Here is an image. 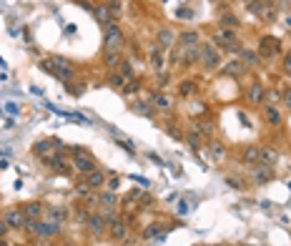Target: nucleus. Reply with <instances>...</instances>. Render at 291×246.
<instances>
[{"label":"nucleus","mask_w":291,"mask_h":246,"mask_svg":"<svg viewBox=\"0 0 291 246\" xmlns=\"http://www.w3.org/2000/svg\"><path fill=\"white\" fill-rule=\"evenodd\" d=\"M98 206H103V209H113V206H116V194H113V191H103V194H98Z\"/></svg>","instance_id":"7c9ffc66"},{"label":"nucleus","mask_w":291,"mask_h":246,"mask_svg":"<svg viewBox=\"0 0 291 246\" xmlns=\"http://www.w3.org/2000/svg\"><path fill=\"white\" fill-rule=\"evenodd\" d=\"M106 183H108V191H116V189H118V186H121V181H118V178H116V176H113V178H108V181H106Z\"/></svg>","instance_id":"49530a36"},{"label":"nucleus","mask_w":291,"mask_h":246,"mask_svg":"<svg viewBox=\"0 0 291 246\" xmlns=\"http://www.w3.org/2000/svg\"><path fill=\"white\" fill-rule=\"evenodd\" d=\"M206 148H208V153H211V158H213L216 163H218V161H224V156H226V143L211 138V141L206 143Z\"/></svg>","instance_id":"aec40b11"},{"label":"nucleus","mask_w":291,"mask_h":246,"mask_svg":"<svg viewBox=\"0 0 291 246\" xmlns=\"http://www.w3.org/2000/svg\"><path fill=\"white\" fill-rule=\"evenodd\" d=\"M158 234H161V226H158V224H156V226H148V229H143V236H146V239H156Z\"/></svg>","instance_id":"c9c22d12"},{"label":"nucleus","mask_w":291,"mask_h":246,"mask_svg":"<svg viewBox=\"0 0 291 246\" xmlns=\"http://www.w3.org/2000/svg\"><path fill=\"white\" fill-rule=\"evenodd\" d=\"M33 153L40 156V158H48L53 153V138H40L35 146H33Z\"/></svg>","instance_id":"393cba45"},{"label":"nucleus","mask_w":291,"mask_h":246,"mask_svg":"<svg viewBox=\"0 0 291 246\" xmlns=\"http://www.w3.org/2000/svg\"><path fill=\"white\" fill-rule=\"evenodd\" d=\"M38 246H50V244H38Z\"/></svg>","instance_id":"603ef678"},{"label":"nucleus","mask_w":291,"mask_h":246,"mask_svg":"<svg viewBox=\"0 0 291 246\" xmlns=\"http://www.w3.org/2000/svg\"><path fill=\"white\" fill-rule=\"evenodd\" d=\"M284 25H289V28H291V18H286V23H284Z\"/></svg>","instance_id":"3c124183"},{"label":"nucleus","mask_w":291,"mask_h":246,"mask_svg":"<svg viewBox=\"0 0 291 246\" xmlns=\"http://www.w3.org/2000/svg\"><path fill=\"white\" fill-rule=\"evenodd\" d=\"M108 234H111V239H113V241H123V239H126V234H128V224L118 216V219L108 226Z\"/></svg>","instance_id":"f3484780"},{"label":"nucleus","mask_w":291,"mask_h":246,"mask_svg":"<svg viewBox=\"0 0 291 246\" xmlns=\"http://www.w3.org/2000/svg\"><path fill=\"white\" fill-rule=\"evenodd\" d=\"M286 68H291V55L286 58Z\"/></svg>","instance_id":"09e8293b"},{"label":"nucleus","mask_w":291,"mask_h":246,"mask_svg":"<svg viewBox=\"0 0 291 246\" xmlns=\"http://www.w3.org/2000/svg\"><path fill=\"white\" fill-rule=\"evenodd\" d=\"M221 73H224V76H234V78H239V76L246 73V66L241 63V60H229L226 66H221Z\"/></svg>","instance_id":"4be33fe9"},{"label":"nucleus","mask_w":291,"mask_h":246,"mask_svg":"<svg viewBox=\"0 0 291 246\" xmlns=\"http://www.w3.org/2000/svg\"><path fill=\"white\" fill-rule=\"evenodd\" d=\"M131 111L138 113V116H148V118L156 116V108H153L151 103H146V101H133V103H131Z\"/></svg>","instance_id":"b1692460"},{"label":"nucleus","mask_w":291,"mask_h":246,"mask_svg":"<svg viewBox=\"0 0 291 246\" xmlns=\"http://www.w3.org/2000/svg\"><path fill=\"white\" fill-rule=\"evenodd\" d=\"M196 45H201V35H198L196 30H183V33L176 38V48H181V50L196 48Z\"/></svg>","instance_id":"9d476101"},{"label":"nucleus","mask_w":291,"mask_h":246,"mask_svg":"<svg viewBox=\"0 0 291 246\" xmlns=\"http://www.w3.org/2000/svg\"><path fill=\"white\" fill-rule=\"evenodd\" d=\"M40 68L48 71V73H53V76H55L58 81H63V83H70L73 78H76V71H73L70 60H65L63 55H53L50 60H40Z\"/></svg>","instance_id":"f257e3e1"},{"label":"nucleus","mask_w":291,"mask_h":246,"mask_svg":"<svg viewBox=\"0 0 291 246\" xmlns=\"http://www.w3.org/2000/svg\"><path fill=\"white\" fill-rule=\"evenodd\" d=\"M116 143H118V146H121V148H126V151H128V153H136V148H133V146H131V141H126V138H118V141H116Z\"/></svg>","instance_id":"37998d69"},{"label":"nucleus","mask_w":291,"mask_h":246,"mask_svg":"<svg viewBox=\"0 0 291 246\" xmlns=\"http://www.w3.org/2000/svg\"><path fill=\"white\" fill-rule=\"evenodd\" d=\"M176 38H178V35H176L171 28H161L158 35H156V48H161V50L166 53V50H171V48L176 45Z\"/></svg>","instance_id":"6e6552de"},{"label":"nucleus","mask_w":291,"mask_h":246,"mask_svg":"<svg viewBox=\"0 0 291 246\" xmlns=\"http://www.w3.org/2000/svg\"><path fill=\"white\" fill-rule=\"evenodd\" d=\"M20 209H23L25 219H43V214H45V204H40V201H28Z\"/></svg>","instance_id":"dca6fc26"},{"label":"nucleus","mask_w":291,"mask_h":246,"mask_svg":"<svg viewBox=\"0 0 291 246\" xmlns=\"http://www.w3.org/2000/svg\"><path fill=\"white\" fill-rule=\"evenodd\" d=\"M106 181H108V178H106V173H103L101 168H93L91 173H86V183H88L91 189H103Z\"/></svg>","instance_id":"412c9836"},{"label":"nucleus","mask_w":291,"mask_h":246,"mask_svg":"<svg viewBox=\"0 0 291 246\" xmlns=\"http://www.w3.org/2000/svg\"><path fill=\"white\" fill-rule=\"evenodd\" d=\"M63 246H73V244H63Z\"/></svg>","instance_id":"864d4df0"},{"label":"nucleus","mask_w":291,"mask_h":246,"mask_svg":"<svg viewBox=\"0 0 291 246\" xmlns=\"http://www.w3.org/2000/svg\"><path fill=\"white\" fill-rule=\"evenodd\" d=\"M45 216L50 221H55V224H65L70 219V211L65 206H45Z\"/></svg>","instance_id":"4468645a"},{"label":"nucleus","mask_w":291,"mask_h":246,"mask_svg":"<svg viewBox=\"0 0 291 246\" xmlns=\"http://www.w3.org/2000/svg\"><path fill=\"white\" fill-rule=\"evenodd\" d=\"M73 171H78V173H91L96 168V158L91 156V151L86 153H73Z\"/></svg>","instance_id":"423d86ee"},{"label":"nucleus","mask_w":291,"mask_h":246,"mask_svg":"<svg viewBox=\"0 0 291 246\" xmlns=\"http://www.w3.org/2000/svg\"><path fill=\"white\" fill-rule=\"evenodd\" d=\"M88 231L96 236V239H101V236H106V229H108V221L103 219V214H91V219H88Z\"/></svg>","instance_id":"1a4fd4ad"},{"label":"nucleus","mask_w":291,"mask_h":246,"mask_svg":"<svg viewBox=\"0 0 291 246\" xmlns=\"http://www.w3.org/2000/svg\"><path fill=\"white\" fill-rule=\"evenodd\" d=\"M123 63L121 60V50H106V66L108 68H118Z\"/></svg>","instance_id":"2f4dec72"},{"label":"nucleus","mask_w":291,"mask_h":246,"mask_svg":"<svg viewBox=\"0 0 291 246\" xmlns=\"http://www.w3.org/2000/svg\"><path fill=\"white\" fill-rule=\"evenodd\" d=\"M193 91H196V86H193V81H181V86H178V93H181L183 98H188V96H193Z\"/></svg>","instance_id":"72a5a7b5"},{"label":"nucleus","mask_w":291,"mask_h":246,"mask_svg":"<svg viewBox=\"0 0 291 246\" xmlns=\"http://www.w3.org/2000/svg\"><path fill=\"white\" fill-rule=\"evenodd\" d=\"M3 219H5V224L10 226V229H25V214H23V209H8L5 214H3Z\"/></svg>","instance_id":"9b49d317"},{"label":"nucleus","mask_w":291,"mask_h":246,"mask_svg":"<svg viewBox=\"0 0 291 246\" xmlns=\"http://www.w3.org/2000/svg\"><path fill=\"white\" fill-rule=\"evenodd\" d=\"M221 28H231V30H234V28H241V20H239L234 13H224V15H221Z\"/></svg>","instance_id":"473e14b6"},{"label":"nucleus","mask_w":291,"mask_h":246,"mask_svg":"<svg viewBox=\"0 0 291 246\" xmlns=\"http://www.w3.org/2000/svg\"><path fill=\"white\" fill-rule=\"evenodd\" d=\"M0 246H8V241H5V239H0Z\"/></svg>","instance_id":"8fccbe9b"},{"label":"nucleus","mask_w":291,"mask_h":246,"mask_svg":"<svg viewBox=\"0 0 291 246\" xmlns=\"http://www.w3.org/2000/svg\"><path fill=\"white\" fill-rule=\"evenodd\" d=\"M241 158H244V163H259V158H261V148L259 146H246L244 148V153H241Z\"/></svg>","instance_id":"bb28decb"},{"label":"nucleus","mask_w":291,"mask_h":246,"mask_svg":"<svg viewBox=\"0 0 291 246\" xmlns=\"http://www.w3.org/2000/svg\"><path fill=\"white\" fill-rule=\"evenodd\" d=\"M91 191H93V189L88 186V183H78V186H76V194H78V196H91Z\"/></svg>","instance_id":"4c0bfd02"},{"label":"nucleus","mask_w":291,"mask_h":246,"mask_svg":"<svg viewBox=\"0 0 291 246\" xmlns=\"http://www.w3.org/2000/svg\"><path fill=\"white\" fill-rule=\"evenodd\" d=\"M45 163H48V168H50V171H55V173H63V176H70V173H73V163L63 156V151L50 153V156L45 158Z\"/></svg>","instance_id":"39448f33"},{"label":"nucleus","mask_w":291,"mask_h":246,"mask_svg":"<svg viewBox=\"0 0 291 246\" xmlns=\"http://www.w3.org/2000/svg\"><path fill=\"white\" fill-rule=\"evenodd\" d=\"M281 103H284V106L291 111V88H286V91L281 93Z\"/></svg>","instance_id":"a19ab883"},{"label":"nucleus","mask_w":291,"mask_h":246,"mask_svg":"<svg viewBox=\"0 0 291 246\" xmlns=\"http://www.w3.org/2000/svg\"><path fill=\"white\" fill-rule=\"evenodd\" d=\"M279 161V153L274 151V148H261V158H259V163H264V166H274Z\"/></svg>","instance_id":"c85d7f7f"},{"label":"nucleus","mask_w":291,"mask_h":246,"mask_svg":"<svg viewBox=\"0 0 291 246\" xmlns=\"http://www.w3.org/2000/svg\"><path fill=\"white\" fill-rule=\"evenodd\" d=\"M183 141L188 143V148H191V151H201V148L206 146V138H203L201 133H196V131H188V133H183Z\"/></svg>","instance_id":"5701e85b"},{"label":"nucleus","mask_w":291,"mask_h":246,"mask_svg":"<svg viewBox=\"0 0 291 246\" xmlns=\"http://www.w3.org/2000/svg\"><path fill=\"white\" fill-rule=\"evenodd\" d=\"M103 219H106V221H108V226H111V224L118 219V214H116L113 209H103Z\"/></svg>","instance_id":"ea45409f"},{"label":"nucleus","mask_w":291,"mask_h":246,"mask_svg":"<svg viewBox=\"0 0 291 246\" xmlns=\"http://www.w3.org/2000/svg\"><path fill=\"white\" fill-rule=\"evenodd\" d=\"M108 83H111L113 88H118V91H123V88H126V76H121V73H113V76L108 78Z\"/></svg>","instance_id":"f704fd0d"},{"label":"nucleus","mask_w":291,"mask_h":246,"mask_svg":"<svg viewBox=\"0 0 291 246\" xmlns=\"http://www.w3.org/2000/svg\"><path fill=\"white\" fill-rule=\"evenodd\" d=\"M148 101H153V108L156 111H173V101L163 93V91H156V93H148Z\"/></svg>","instance_id":"ddd939ff"},{"label":"nucleus","mask_w":291,"mask_h":246,"mask_svg":"<svg viewBox=\"0 0 291 246\" xmlns=\"http://www.w3.org/2000/svg\"><path fill=\"white\" fill-rule=\"evenodd\" d=\"M198 63L206 68V71H218L221 68V55H218V48L208 40H203L198 45Z\"/></svg>","instance_id":"7ed1b4c3"},{"label":"nucleus","mask_w":291,"mask_h":246,"mask_svg":"<svg viewBox=\"0 0 291 246\" xmlns=\"http://www.w3.org/2000/svg\"><path fill=\"white\" fill-rule=\"evenodd\" d=\"M191 131L201 133L203 138H213V133H216V126H213V121L198 118V121H193V128H191Z\"/></svg>","instance_id":"2eb2a0df"},{"label":"nucleus","mask_w":291,"mask_h":246,"mask_svg":"<svg viewBox=\"0 0 291 246\" xmlns=\"http://www.w3.org/2000/svg\"><path fill=\"white\" fill-rule=\"evenodd\" d=\"M121 76H126V78H133V66L128 63V60H123V63H121Z\"/></svg>","instance_id":"e433bc0d"},{"label":"nucleus","mask_w":291,"mask_h":246,"mask_svg":"<svg viewBox=\"0 0 291 246\" xmlns=\"http://www.w3.org/2000/svg\"><path fill=\"white\" fill-rule=\"evenodd\" d=\"M251 178H254L256 186H264V183H269V181L274 178V166H264V163H259V166L251 171Z\"/></svg>","instance_id":"f8f14e48"},{"label":"nucleus","mask_w":291,"mask_h":246,"mask_svg":"<svg viewBox=\"0 0 291 246\" xmlns=\"http://www.w3.org/2000/svg\"><path fill=\"white\" fill-rule=\"evenodd\" d=\"M239 55H241V60H244V66H246V68H249V66H259V63H261V58H259L254 50L241 48V50H239Z\"/></svg>","instance_id":"cd10ccee"},{"label":"nucleus","mask_w":291,"mask_h":246,"mask_svg":"<svg viewBox=\"0 0 291 246\" xmlns=\"http://www.w3.org/2000/svg\"><path fill=\"white\" fill-rule=\"evenodd\" d=\"M264 116H266V121L271 123L274 128H279V126H281V113H279L274 106H266V108H264Z\"/></svg>","instance_id":"c756f323"},{"label":"nucleus","mask_w":291,"mask_h":246,"mask_svg":"<svg viewBox=\"0 0 291 246\" xmlns=\"http://www.w3.org/2000/svg\"><path fill=\"white\" fill-rule=\"evenodd\" d=\"M168 83H171V76H168V73H166V76H158V91H163Z\"/></svg>","instance_id":"a18cd8bd"},{"label":"nucleus","mask_w":291,"mask_h":246,"mask_svg":"<svg viewBox=\"0 0 291 246\" xmlns=\"http://www.w3.org/2000/svg\"><path fill=\"white\" fill-rule=\"evenodd\" d=\"M123 43H126V33L116 23L106 25V30H103V50H123Z\"/></svg>","instance_id":"20e7f679"},{"label":"nucleus","mask_w":291,"mask_h":246,"mask_svg":"<svg viewBox=\"0 0 291 246\" xmlns=\"http://www.w3.org/2000/svg\"><path fill=\"white\" fill-rule=\"evenodd\" d=\"M226 183H229L231 189H244V183L239 178H234V176H226Z\"/></svg>","instance_id":"79ce46f5"},{"label":"nucleus","mask_w":291,"mask_h":246,"mask_svg":"<svg viewBox=\"0 0 291 246\" xmlns=\"http://www.w3.org/2000/svg\"><path fill=\"white\" fill-rule=\"evenodd\" d=\"M60 226L63 224H55V221H50V219H28L25 221V231H30V234H35V236H40V239H50V236H58L60 234Z\"/></svg>","instance_id":"f03ea898"},{"label":"nucleus","mask_w":291,"mask_h":246,"mask_svg":"<svg viewBox=\"0 0 291 246\" xmlns=\"http://www.w3.org/2000/svg\"><path fill=\"white\" fill-rule=\"evenodd\" d=\"M276 8H279V10H286V13H289V10H291V0H279V3H276Z\"/></svg>","instance_id":"de8ad7c7"},{"label":"nucleus","mask_w":291,"mask_h":246,"mask_svg":"<svg viewBox=\"0 0 291 246\" xmlns=\"http://www.w3.org/2000/svg\"><path fill=\"white\" fill-rule=\"evenodd\" d=\"M151 60H153V68L158 71V73H163V68H166V53L161 50V48H151Z\"/></svg>","instance_id":"a878e982"},{"label":"nucleus","mask_w":291,"mask_h":246,"mask_svg":"<svg viewBox=\"0 0 291 246\" xmlns=\"http://www.w3.org/2000/svg\"><path fill=\"white\" fill-rule=\"evenodd\" d=\"M281 53V43L276 38H261L259 40V58H274Z\"/></svg>","instance_id":"0eeeda50"},{"label":"nucleus","mask_w":291,"mask_h":246,"mask_svg":"<svg viewBox=\"0 0 291 246\" xmlns=\"http://www.w3.org/2000/svg\"><path fill=\"white\" fill-rule=\"evenodd\" d=\"M93 15H96V20H98V23H101L103 28H106V25H111V23H113V18H116V15L111 13V8H108L106 3L96 5V8H93Z\"/></svg>","instance_id":"a211bd4d"},{"label":"nucleus","mask_w":291,"mask_h":246,"mask_svg":"<svg viewBox=\"0 0 291 246\" xmlns=\"http://www.w3.org/2000/svg\"><path fill=\"white\" fill-rule=\"evenodd\" d=\"M249 101L256 103V106L266 101V88H264V83H259V81L249 83Z\"/></svg>","instance_id":"6ab92c4d"},{"label":"nucleus","mask_w":291,"mask_h":246,"mask_svg":"<svg viewBox=\"0 0 291 246\" xmlns=\"http://www.w3.org/2000/svg\"><path fill=\"white\" fill-rule=\"evenodd\" d=\"M8 231H10V226L5 224V219H3V216H0V239H5V236H8Z\"/></svg>","instance_id":"c03bdc74"},{"label":"nucleus","mask_w":291,"mask_h":246,"mask_svg":"<svg viewBox=\"0 0 291 246\" xmlns=\"http://www.w3.org/2000/svg\"><path fill=\"white\" fill-rule=\"evenodd\" d=\"M108 8H111V13L113 15H121V10H123V5H121V0H111V3H106Z\"/></svg>","instance_id":"58836bf2"}]
</instances>
